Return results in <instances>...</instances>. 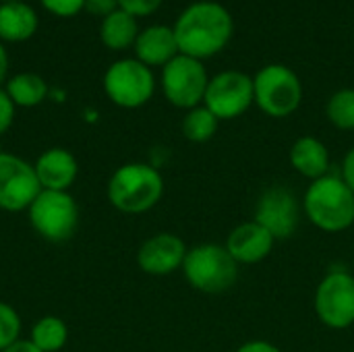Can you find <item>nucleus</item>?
I'll return each instance as SVG.
<instances>
[{"label":"nucleus","instance_id":"nucleus-23","mask_svg":"<svg viewBox=\"0 0 354 352\" xmlns=\"http://www.w3.org/2000/svg\"><path fill=\"white\" fill-rule=\"evenodd\" d=\"M328 120L340 131H354V87H344L332 93L326 106Z\"/></svg>","mask_w":354,"mask_h":352},{"label":"nucleus","instance_id":"nucleus-19","mask_svg":"<svg viewBox=\"0 0 354 352\" xmlns=\"http://www.w3.org/2000/svg\"><path fill=\"white\" fill-rule=\"evenodd\" d=\"M137 35H139L137 17L124 12L122 8H116L114 12H110L108 17L102 19L100 39L108 50H114V52L129 50L135 46Z\"/></svg>","mask_w":354,"mask_h":352},{"label":"nucleus","instance_id":"nucleus-7","mask_svg":"<svg viewBox=\"0 0 354 352\" xmlns=\"http://www.w3.org/2000/svg\"><path fill=\"white\" fill-rule=\"evenodd\" d=\"M104 93L118 108H141L156 93L153 71L137 58L116 60L104 73Z\"/></svg>","mask_w":354,"mask_h":352},{"label":"nucleus","instance_id":"nucleus-30","mask_svg":"<svg viewBox=\"0 0 354 352\" xmlns=\"http://www.w3.org/2000/svg\"><path fill=\"white\" fill-rule=\"evenodd\" d=\"M236 352H282L276 344L268 342V340H251V342H245L243 346H239Z\"/></svg>","mask_w":354,"mask_h":352},{"label":"nucleus","instance_id":"nucleus-13","mask_svg":"<svg viewBox=\"0 0 354 352\" xmlns=\"http://www.w3.org/2000/svg\"><path fill=\"white\" fill-rule=\"evenodd\" d=\"M187 245L178 234L158 232L143 241L137 251V266L149 276H170L183 270L187 257Z\"/></svg>","mask_w":354,"mask_h":352},{"label":"nucleus","instance_id":"nucleus-4","mask_svg":"<svg viewBox=\"0 0 354 352\" xmlns=\"http://www.w3.org/2000/svg\"><path fill=\"white\" fill-rule=\"evenodd\" d=\"M241 274V266L224 245L201 243L187 251L183 276L191 288L205 295H222L230 290Z\"/></svg>","mask_w":354,"mask_h":352},{"label":"nucleus","instance_id":"nucleus-8","mask_svg":"<svg viewBox=\"0 0 354 352\" xmlns=\"http://www.w3.org/2000/svg\"><path fill=\"white\" fill-rule=\"evenodd\" d=\"M313 309L317 319L330 330H348L354 326V276L336 268L328 272L315 288Z\"/></svg>","mask_w":354,"mask_h":352},{"label":"nucleus","instance_id":"nucleus-31","mask_svg":"<svg viewBox=\"0 0 354 352\" xmlns=\"http://www.w3.org/2000/svg\"><path fill=\"white\" fill-rule=\"evenodd\" d=\"M2 352H41L31 340H17L15 344H10L6 351Z\"/></svg>","mask_w":354,"mask_h":352},{"label":"nucleus","instance_id":"nucleus-11","mask_svg":"<svg viewBox=\"0 0 354 352\" xmlns=\"http://www.w3.org/2000/svg\"><path fill=\"white\" fill-rule=\"evenodd\" d=\"M301 216L303 203L299 197L290 189L276 185L259 195L253 220L261 224L276 241H284L299 230Z\"/></svg>","mask_w":354,"mask_h":352},{"label":"nucleus","instance_id":"nucleus-24","mask_svg":"<svg viewBox=\"0 0 354 352\" xmlns=\"http://www.w3.org/2000/svg\"><path fill=\"white\" fill-rule=\"evenodd\" d=\"M23 322L17 309L4 301H0V352L6 351L10 344L21 340Z\"/></svg>","mask_w":354,"mask_h":352},{"label":"nucleus","instance_id":"nucleus-16","mask_svg":"<svg viewBox=\"0 0 354 352\" xmlns=\"http://www.w3.org/2000/svg\"><path fill=\"white\" fill-rule=\"evenodd\" d=\"M133 50H135V58L149 68L153 66L164 68L174 56L180 54L174 29L168 25H149L143 31H139Z\"/></svg>","mask_w":354,"mask_h":352},{"label":"nucleus","instance_id":"nucleus-15","mask_svg":"<svg viewBox=\"0 0 354 352\" xmlns=\"http://www.w3.org/2000/svg\"><path fill=\"white\" fill-rule=\"evenodd\" d=\"M33 168L41 191H68L79 176V162L64 147L41 151Z\"/></svg>","mask_w":354,"mask_h":352},{"label":"nucleus","instance_id":"nucleus-29","mask_svg":"<svg viewBox=\"0 0 354 352\" xmlns=\"http://www.w3.org/2000/svg\"><path fill=\"white\" fill-rule=\"evenodd\" d=\"M342 180L348 185V189L354 193V147H351L342 160V172H340Z\"/></svg>","mask_w":354,"mask_h":352},{"label":"nucleus","instance_id":"nucleus-12","mask_svg":"<svg viewBox=\"0 0 354 352\" xmlns=\"http://www.w3.org/2000/svg\"><path fill=\"white\" fill-rule=\"evenodd\" d=\"M39 191L33 164L15 154L0 151V210L27 212Z\"/></svg>","mask_w":354,"mask_h":352},{"label":"nucleus","instance_id":"nucleus-22","mask_svg":"<svg viewBox=\"0 0 354 352\" xmlns=\"http://www.w3.org/2000/svg\"><path fill=\"white\" fill-rule=\"evenodd\" d=\"M218 127H220L218 116L212 110H207L203 104L193 110H187L180 124L185 139L191 143H207L218 133Z\"/></svg>","mask_w":354,"mask_h":352},{"label":"nucleus","instance_id":"nucleus-27","mask_svg":"<svg viewBox=\"0 0 354 352\" xmlns=\"http://www.w3.org/2000/svg\"><path fill=\"white\" fill-rule=\"evenodd\" d=\"M15 114H17V106L12 104L8 93L0 87V137L12 127Z\"/></svg>","mask_w":354,"mask_h":352},{"label":"nucleus","instance_id":"nucleus-14","mask_svg":"<svg viewBox=\"0 0 354 352\" xmlns=\"http://www.w3.org/2000/svg\"><path fill=\"white\" fill-rule=\"evenodd\" d=\"M276 245V239L255 220L243 222L230 230L226 249L239 266H253L263 261Z\"/></svg>","mask_w":354,"mask_h":352},{"label":"nucleus","instance_id":"nucleus-1","mask_svg":"<svg viewBox=\"0 0 354 352\" xmlns=\"http://www.w3.org/2000/svg\"><path fill=\"white\" fill-rule=\"evenodd\" d=\"M172 29L180 54L205 60L228 46L234 33V21L224 4L199 0L189 4L178 15Z\"/></svg>","mask_w":354,"mask_h":352},{"label":"nucleus","instance_id":"nucleus-5","mask_svg":"<svg viewBox=\"0 0 354 352\" xmlns=\"http://www.w3.org/2000/svg\"><path fill=\"white\" fill-rule=\"evenodd\" d=\"M255 104L272 118L295 114L303 102V83L286 64H268L253 77Z\"/></svg>","mask_w":354,"mask_h":352},{"label":"nucleus","instance_id":"nucleus-10","mask_svg":"<svg viewBox=\"0 0 354 352\" xmlns=\"http://www.w3.org/2000/svg\"><path fill=\"white\" fill-rule=\"evenodd\" d=\"M255 104L253 77L243 71H222L209 79L203 106L212 110L218 120H234Z\"/></svg>","mask_w":354,"mask_h":352},{"label":"nucleus","instance_id":"nucleus-18","mask_svg":"<svg viewBox=\"0 0 354 352\" xmlns=\"http://www.w3.org/2000/svg\"><path fill=\"white\" fill-rule=\"evenodd\" d=\"M39 17L27 2H0V41L21 44L35 35Z\"/></svg>","mask_w":354,"mask_h":352},{"label":"nucleus","instance_id":"nucleus-17","mask_svg":"<svg viewBox=\"0 0 354 352\" xmlns=\"http://www.w3.org/2000/svg\"><path fill=\"white\" fill-rule=\"evenodd\" d=\"M290 164L301 176H305L313 183V180L330 174L332 158L322 139H317L313 135H303L290 147Z\"/></svg>","mask_w":354,"mask_h":352},{"label":"nucleus","instance_id":"nucleus-9","mask_svg":"<svg viewBox=\"0 0 354 352\" xmlns=\"http://www.w3.org/2000/svg\"><path fill=\"white\" fill-rule=\"evenodd\" d=\"M209 85V75L203 60L178 54L162 68L164 98L183 110H193L203 104Z\"/></svg>","mask_w":354,"mask_h":352},{"label":"nucleus","instance_id":"nucleus-2","mask_svg":"<svg viewBox=\"0 0 354 352\" xmlns=\"http://www.w3.org/2000/svg\"><path fill=\"white\" fill-rule=\"evenodd\" d=\"M106 195L110 205L122 214H145L160 203L164 195V178L151 164L129 162L112 172Z\"/></svg>","mask_w":354,"mask_h":352},{"label":"nucleus","instance_id":"nucleus-33","mask_svg":"<svg viewBox=\"0 0 354 352\" xmlns=\"http://www.w3.org/2000/svg\"><path fill=\"white\" fill-rule=\"evenodd\" d=\"M0 2H25V0H0Z\"/></svg>","mask_w":354,"mask_h":352},{"label":"nucleus","instance_id":"nucleus-26","mask_svg":"<svg viewBox=\"0 0 354 352\" xmlns=\"http://www.w3.org/2000/svg\"><path fill=\"white\" fill-rule=\"evenodd\" d=\"M162 2L164 0H118V8L139 19V17L153 15L162 6Z\"/></svg>","mask_w":354,"mask_h":352},{"label":"nucleus","instance_id":"nucleus-32","mask_svg":"<svg viewBox=\"0 0 354 352\" xmlns=\"http://www.w3.org/2000/svg\"><path fill=\"white\" fill-rule=\"evenodd\" d=\"M6 75H8V52H6L4 44L0 41V85L4 83Z\"/></svg>","mask_w":354,"mask_h":352},{"label":"nucleus","instance_id":"nucleus-20","mask_svg":"<svg viewBox=\"0 0 354 352\" xmlns=\"http://www.w3.org/2000/svg\"><path fill=\"white\" fill-rule=\"evenodd\" d=\"M4 91L17 108H35L50 95L48 83L37 73L12 75L4 85Z\"/></svg>","mask_w":354,"mask_h":352},{"label":"nucleus","instance_id":"nucleus-6","mask_svg":"<svg viewBox=\"0 0 354 352\" xmlns=\"http://www.w3.org/2000/svg\"><path fill=\"white\" fill-rule=\"evenodd\" d=\"M27 216L31 228L50 243L68 241L79 226V205L68 191H39Z\"/></svg>","mask_w":354,"mask_h":352},{"label":"nucleus","instance_id":"nucleus-3","mask_svg":"<svg viewBox=\"0 0 354 352\" xmlns=\"http://www.w3.org/2000/svg\"><path fill=\"white\" fill-rule=\"evenodd\" d=\"M303 212L315 228L344 232L354 226V193L342 176H322L305 191Z\"/></svg>","mask_w":354,"mask_h":352},{"label":"nucleus","instance_id":"nucleus-25","mask_svg":"<svg viewBox=\"0 0 354 352\" xmlns=\"http://www.w3.org/2000/svg\"><path fill=\"white\" fill-rule=\"evenodd\" d=\"M39 2L50 15L60 17V19H71L83 10L85 0H39Z\"/></svg>","mask_w":354,"mask_h":352},{"label":"nucleus","instance_id":"nucleus-21","mask_svg":"<svg viewBox=\"0 0 354 352\" xmlns=\"http://www.w3.org/2000/svg\"><path fill=\"white\" fill-rule=\"evenodd\" d=\"M29 340L41 352L62 351L68 342V326L56 315H44L33 324Z\"/></svg>","mask_w":354,"mask_h":352},{"label":"nucleus","instance_id":"nucleus-28","mask_svg":"<svg viewBox=\"0 0 354 352\" xmlns=\"http://www.w3.org/2000/svg\"><path fill=\"white\" fill-rule=\"evenodd\" d=\"M118 8V0H85L83 2V10L93 15V17H108L110 12H114Z\"/></svg>","mask_w":354,"mask_h":352}]
</instances>
